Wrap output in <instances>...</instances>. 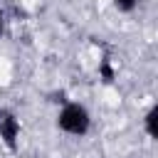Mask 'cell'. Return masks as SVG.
Here are the masks:
<instances>
[{
    "mask_svg": "<svg viewBox=\"0 0 158 158\" xmlns=\"http://www.w3.org/2000/svg\"><path fill=\"white\" fill-rule=\"evenodd\" d=\"M57 126H59V131H64L69 136H86L91 128V116H89L84 104L64 101L59 114H57Z\"/></svg>",
    "mask_w": 158,
    "mask_h": 158,
    "instance_id": "6da1fadb",
    "label": "cell"
},
{
    "mask_svg": "<svg viewBox=\"0 0 158 158\" xmlns=\"http://www.w3.org/2000/svg\"><path fill=\"white\" fill-rule=\"evenodd\" d=\"M17 138H20V118L12 111H5L0 118V141L10 151H17Z\"/></svg>",
    "mask_w": 158,
    "mask_h": 158,
    "instance_id": "7a4b0ae2",
    "label": "cell"
},
{
    "mask_svg": "<svg viewBox=\"0 0 158 158\" xmlns=\"http://www.w3.org/2000/svg\"><path fill=\"white\" fill-rule=\"evenodd\" d=\"M156 121H158V106H151L143 116V126H146V133L148 138H156L158 136V128H156Z\"/></svg>",
    "mask_w": 158,
    "mask_h": 158,
    "instance_id": "3957f363",
    "label": "cell"
},
{
    "mask_svg": "<svg viewBox=\"0 0 158 158\" xmlns=\"http://www.w3.org/2000/svg\"><path fill=\"white\" fill-rule=\"evenodd\" d=\"M99 77L109 84V81H114V77H116V72H114V67H111V59L109 57H104L101 62H99Z\"/></svg>",
    "mask_w": 158,
    "mask_h": 158,
    "instance_id": "277c9868",
    "label": "cell"
},
{
    "mask_svg": "<svg viewBox=\"0 0 158 158\" xmlns=\"http://www.w3.org/2000/svg\"><path fill=\"white\" fill-rule=\"evenodd\" d=\"M136 5H138V0H114V7L118 12H133Z\"/></svg>",
    "mask_w": 158,
    "mask_h": 158,
    "instance_id": "5b68a950",
    "label": "cell"
},
{
    "mask_svg": "<svg viewBox=\"0 0 158 158\" xmlns=\"http://www.w3.org/2000/svg\"><path fill=\"white\" fill-rule=\"evenodd\" d=\"M0 35H2V10H0Z\"/></svg>",
    "mask_w": 158,
    "mask_h": 158,
    "instance_id": "8992f818",
    "label": "cell"
},
{
    "mask_svg": "<svg viewBox=\"0 0 158 158\" xmlns=\"http://www.w3.org/2000/svg\"><path fill=\"white\" fill-rule=\"evenodd\" d=\"M2 114H5V109H0V118H2Z\"/></svg>",
    "mask_w": 158,
    "mask_h": 158,
    "instance_id": "52a82bcc",
    "label": "cell"
}]
</instances>
